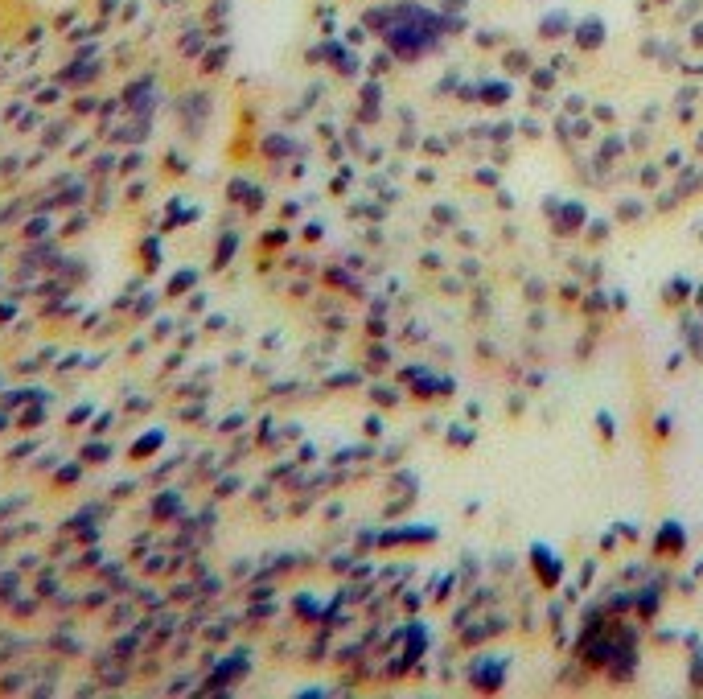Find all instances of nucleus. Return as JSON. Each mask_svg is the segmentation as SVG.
<instances>
[{"mask_svg":"<svg viewBox=\"0 0 703 699\" xmlns=\"http://www.w3.org/2000/svg\"><path fill=\"white\" fill-rule=\"evenodd\" d=\"M530 568H535V576H539L543 588H555V584L564 580V564L551 556L547 543H535V547H530Z\"/></svg>","mask_w":703,"mask_h":699,"instance_id":"1","label":"nucleus"},{"mask_svg":"<svg viewBox=\"0 0 703 699\" xmlns=\"http://www.w3.org/2000/svg\"><path fill=\"white\" fill-rule=\"evenodd\" d=\"M683 551H687V531H683L679 519H666V523L658 526V535H654V556H662V560L670 556V560H674V556H683Z\"/></svg>","mask_w":703,"mask_h":699,"instance_id":"2","label":"nucleus"},{"mask_svg":"<svg viewBox=\"0 0 703 699\" xmlns=\"http://www.w3.org/2000/svg\"><path fill=\"white\" fill-rule=\"evenodd\" d=\"M469 679H473L482 691H498L502 679H506V662H502V658H477L473 670H469Z\"/></svg>","mask_w":703,"mask_h":699,"instance_id":"3","label":"nucleus"},{"mask_svg":"<svg viewBox=\"0 0 703 699\" xmlns=\"http://www.w3.org/2000/svg\"><path fill=\"white\" fill-rule=\"evenodd\" d=\"M403 539L432 543V539H436V531H432V526H420V531H391V535H383V543H403Z\"/></svg>","mask_w":703,"mask_h":699,"instance_id":"4","label":"nucleus"},{"mask_svg":"<svg viewBox=\"0 0 703 699\" xmlns=\"http://www.w3.org/2000/svg\"><path fill=\"white\" fill-rule=\"evenodd\" d=\"M580 226H584V206H580V202H568V206H564L560 230H580Z\"/></svg>","mask_w":703,"mask_h":699,"instance_id":"5","label":"nucleus"},{"mask_svg":"<svg viewBox=\"0 0 703 699\" xmlns=\"http://www.w3.org/2000/svg\"><path fill=\"white\" fill-rule=\"evenodd\" d=\"M580 45H584V49L601 45V21H584V29H580Z\"/></svg>","mask_w":703,"mask_h":699,"instance_id":"6","label":"nucleus"},{"mask_svg":"<svg viewBox=\"0 0 703 699\" xmlns=\"http://www.w3.org/2000/svg\"><path fill=\"white\" fill-rule=\"evenodd\" d=\"M691 687H703V650L691 658Z\"/></svg>","mask_w":703,"mask_h":699,"instance_id":"7","label":"nucleus"},{"mask_svg":"<svg viewBox=\"0 0 703 699\" xmlns=\"http://www.w3.org/2000/svg\"><path fill=\"white\" fill-rule=\"evenodd\" d=\"M485 91H489V95H485V99H489V103H502V99H506V95H510V91H506V87H485Z\"/></svg>","mask_w":703,"mask_h":699,"instance_id":"8","label":"nucleus"}]
</instances>
